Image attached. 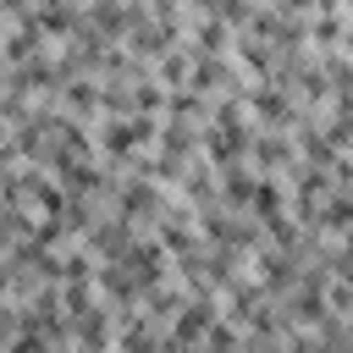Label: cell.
<instances>
[{
  "label": "cell",
  "mask_w": 353,
  "mask_h": 353,
  "mask_svg": "<svg viewBox=\"0 0 353 353\" xmlns=\"http://www.w3.org/2000/svg\"><path fill=\"white\" fill-rule=\"evenodd\" d=\"M254 154H259V165L281 171V165L292 160V143H287V138H259V143H254Z\"/></svg>",
  "instance_id": "obj_1"
}]
</instances>
